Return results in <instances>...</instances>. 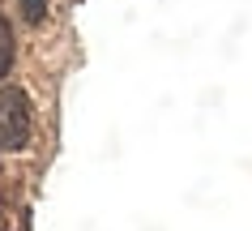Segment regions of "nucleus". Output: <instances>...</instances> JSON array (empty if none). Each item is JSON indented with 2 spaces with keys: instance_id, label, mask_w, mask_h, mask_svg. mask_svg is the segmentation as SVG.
Here are the masks:
<instances>
[{
  "instance_id": "f257e3e1",
  "label": "nucleus",
  "mask_w": 252,
  "mask_h": 231,
  "mask_svg": "<svg viewBox=\"0 0 252 231\" xmlns=\"http://www.w3.org/2000/svg\"><path fill=\"white\" fill-rule=\"evenodd\" d=\"M30 141V99L17 86H0V146L26 150Z\"/></svg>"
},
{
  "instance_id": "f03ea898",
  "label": "nucleus",
  "mask_w": 252,
  "mask_h": 231,
  "mask_svg": "<svg viewBox=\"0 0 252 231\" xmlns=\"http://www.w3.org/2000/svg\"><path fill=\"white\" fill-rule=\"evenodd\" d=\"M13 68V30H9V22L0 17V77Z\"/></svg>"
},
{
  "instance_id": "7ed1b4c3",
  "label": "nucleus",
  "mask_w": 252,
  "mask_h": 231,
  "mask_svg": "<svg viewBox=\"0 0 252 231\" xmlns=\"http://www.w3.org/2000/svg\"><path fill=\"white\" fill-rule=\"evenodd\" d=\"M43 13H47V0H22V17L26 22H43Z\"/></svg>"
}]
</instances>
